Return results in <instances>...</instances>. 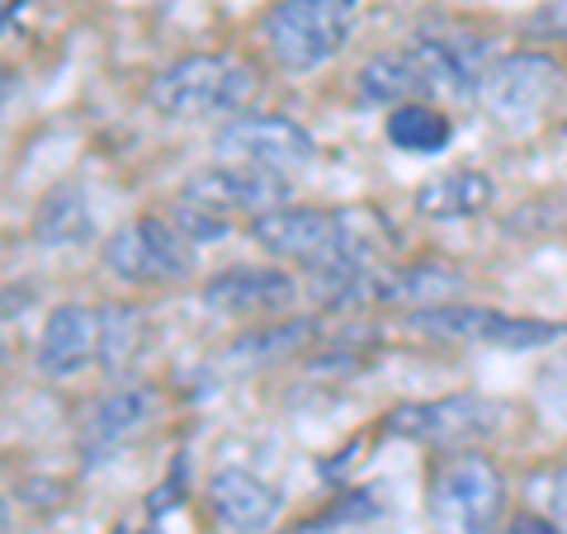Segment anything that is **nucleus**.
I'll list each match as a JSON object with an SVG mask.
<instances>
[{
    "label": "nucleus",
    "instance_id": "f257e3e1",
    "mask_svg": "<svg viewBox=\"0 0 567 534\" xmlns=\"http://www.w3.org/2000/svg\"><path fill=\"white\" fill-rule=\"evenodd\" d=\"M251 95H256V71L241 58H227V52H194V58H181L166 71H156V81L147 85L152 110L181 123L237 114L246 110Z\"/></svg>",
    "mask_w": 567,
    "mask_h": 534
},
{
    "label": "nucleus",
    "instance_id": "f03ea898",
    "mask_svg": "<svg viewBox=\"0 0 567 534\" xmlns=\"http://www.w3.org/2000/svg\"><path fill=\"white\" fill-rule=\"evenodd\" d=\"M354 0H275L260 20V39L284 71H317L350 43Z\"/></svg>",
    "mask_w": 567,
    "mask_h": 534
},
{
    "label": "nucleus",
    "instance_id": "7ed1b4c3",
    "mask_svg": "<svg viewBox=\"0 0 567 534\" xmlns=\"http://www.w3.org/2000/svg\"><path fill=\"white\" fill-rule=\"evenodd\" d=\"M406 331L445 346H492V350H539L567 336L563 322H539V317H511L477 302H435V308H412L402 317Z\"/></svg>",
    "mask_w": 567,
    "mask_h": 534
},
{
    "label": "nucleus",
    "instance_id": "20e7f679",
    "mask_svg": "<svg viewBox=\"0 0 567 534\" xmlns=\"http://www.w3.org/2000/svg\"><path fill=\"white\" fill-rule=\"evenodd\" d=\"M502 473L492 459L464 450L445 459V469L431 483V525L435 534H492L502 521Z\"/></svg>",
    "mask_w": 567,
    "mask_h": 534
},
{
    "label": "nucleus",
    "instance_id": "39448f33",
    "mask_svg": "<svg viewBox=\"0 0 567 534\" xmlns=\"http://www.w3.org/2000/svg\"><path fill=\"white\" fill-rule=\"evenodd\" d=\"M506 421V407L483 393H450L435 402H402L388 412L383 431L412 444H431V450H454V444H473L492 435Z\"/></svg>",
    "mask_w": 567,
    "mask_h": 534
},
{
    "label": "nucleus",
    "instance_id": "423d86ee",
    "mask_svg": "<svg viewBox=\"0 0 567 534\" xmlns=\"http://www.w3.org/2000/svg\"><path fill=\"white\" fill-rule=\"evenodd\" d=\"M104 265L123 284H181L194 270V246L171 218H137L104 242Z\"/></svg>",
    "mask_w": 567,
    "mask_h": 534
},
{
    "label": "nucleus",
    "instance_id": "0eeeda50",
    "mask_svg": "<svg viewBox=\"0 0 567 534\" xmlns=\"http://www.w3.org/2000/svg\"><path fill=\"white\" fill-rule=\"evenodd\" d=\"M218 156H227L233 166H256L270 175L308 171L317 156V142L303 123L284 119V114H241L213 137Z\"/></svg>",
    "mask_w": 567,
    "mask_h": 534
},
{
    "label": "nucleus",
    "instance_id": "6e6552de",
    "mask_svg": "<svg viewBox=\"0 0 567 534\" xmlns=\"http://www.w3.org/2000/svg\"><path fill=\"white\" fill-rule=\"evenodd\" d=\"M354 237V218L350 213H336V208H293L284 204L275 213H265V218L251 223V242L260 251H270L279 260H303L308 270L312 265H322L327 256H336L341 246H350Z\"/></svg>",
    "mask_w": 567,
    "mask_h": 534
},
{
    "label": "nucleus",
    "instance_id": "1a4fd4ad",
    "mask_svg": "<svg viewBox=\"0 0 567 534\" xmlns=\"http://www.w3.org/2000/svg\"><path fill=\"white\" fill-rule=\"evenodd\" d=\"M563 71L554 58H544V52H511V58H496L483 76H477V91L473 100L483 104V110L496 119V123H529L544 100L558 91Z\"/></svg>",
    "mask_w": 567,
    "mask_h": 534
},
{
    "label": "nucleus",
    "instance_id": "9d476101",
    "mask_svg": "<svg viewBox=\"0 0 567 534\" xmlns=\"http://www.w3.org/2000/svg\"><path fill=\"white\" fill-rule=\"evenodd\" d=\"M284 194H289V181H284V175L256 171V166H233V162L194 171L181 185L185 204L218 213V218H251V223L284 208Z\"/></svg>",
    "mask_w": 567,
    "mask_h": 534
},
{
    "label": "nucleus",
    "instance_id": "9b49d317",
    "mask_svg": "<svg viewBox=\"0 0 567 534\" xmlns=\"http://www.w3.org/2000/svg\"><path fill=\"white\" fill-rule=\"evenodd\" d=\"M204 308L223 317H246V312H284L298 298V279L289 270H270V265H233V270L213 275L204 289Z\"/></svg>",
    "mask_w": 567,
    "mask_h": 534
},
{
    "label": "nucleus",
    "instance_id": "f8f14e48",
    "mask_svg": "<svg viewBox=\"0 0 567 534\" xmlns=\"http://www.w3.org/2000/svg\"><path fill=\"white\" fill-rule=\"evenodd\" d=\"M421 71L425 95H473L477 76L492 66L487 39H468V33H440V39H421L406 48Z\"/></svg>",
    "mask_w": 567,
    "mask_h": 534
},
{
    "label": "nucleus",
    "instance_id": "ddd939ff",
    "mask_svg": "<svg viewBox=\"0 0 567 534\" xmlns=\"http://www.w3.org/2000/svg\"><path fill=\"white\" fill-rule=\"evenodd\" d=\"M91 360H100V308H81V302H62L52 308V317L43 322V336H39V364L43 379H71L81 373Z\"/></svg>",
    "mask_w": 567,
    "mask_h": 534
},
{
    "label": "nucleus",
    "instance_id": "4468645a",
    "mask_svg": "<svg viewBox=\"0 0 567 534\" xmlns=\"http://www.w3.org/2000/svg\"><path fill=\"white\" fill-rule=\"evenodd\" d=\"M152 412H156V393L142 383H128L104 402H95V412L81 425V459L85 464H104V459L118 454L133 435L147 431Z\"/></svg>",
    "mask_w": 567,
    "mask_h": 534
},
{
    "label": "nucleus",
    "instance_id": "2eb2a0df",
    "mask_svg": "<svg viewBox=\"0 0 567 534\" xmlns=\"http://www.w3.org/2000/svg\"><path fill=\"white\" fill-rule=\"evenodd\" d=\"M208 506L227 534H265L279 521V492L246 469H223L208 477Z\"/></svg>",
    "mask_w": 567,
    "mask_h": 534
},
{
    "label": "nucleus",
    "instance_id": "dca6fc26",
    "mask_svg": "<svg viewBox=\"0 0 567 534\" xmlns=\"http://www.w3.org/2000/svg\"><path fill=\"white\" fill-rule=\"evenodd\" d=\"M458 289H464V279H458L450 265H398V270L374 265V270L364 275V284H360V298H354V308H364V302L435 308V302H450Z\"/></svg>",
    "mask_w": 567,
    "mask_h": 534
},
{
    "label": "nucleus",
    "instance_id": "f3484780",
    "mask_svg": "<svg viewBox=\"0 0 567 534\" xmlns=\"http://www.w3.org/2000/svg\"><path fill=\"white\" fill-rule=\"evenodd\" d=\"M91 237H95V213H91V204H85V194L71 189V185H58L39 204V213H33V242L48 246V251L81 246Z\"/></svg>",
    "mask_w": 567,
    "mask_h": 534
},
{
    "label": "nucleus",
    "instance_id": "a211bd4d",
    "mask_svg": "<svg viewBox=\"0 0 567 534\" xmlns=\"http://www.w3.org/2000/svg\"><path fill=\"white\" fill-rule=\"evenodd\" d=\"M492 181L483 171H445L435 175V181H425L416 189V208L425 218H473V213H483L492 204Z\"/></svg>",
    "mask_w": 567,
    "mask_h": 534
},
{
    "label": "nucleus",
    "instance_id": "6ab92c4d",
    "mask_svg": "<svg viewBox=\"0 0 567 534\" xmlns=\"http://www.w3.org/2000/svg\"><path fill=\"white\" fill-rule=\"evenodd\" d=\"M354 91H360L364 104H388V110H398V104H412L416 95H425L421 85V71L412 62V52H383V58L364 62L360 76H354Z\"/></svg>",
    "mask_w": 567,
    "mask_h": 534
},
{
    "label": "nucleus",
    "instance_id": "aec40b11",
    "mask_svg": "<svg viewBox=\"0 0 567 534\" xmlns=\"http://www.w3.org/2000/svg\"><path fill=\"white\" fill-rule=\"evenodd\" d=\"M450 137H454L450 119L440 110H431V104H421V100L398 104V110L388 114V142L406 156H435Z\"/></svg>",
    "mask_w": 567,
    "mask_h": 534
},
{
    "label": "nucleus",
    "instance_id": "412c9836",
    "mask_svg": "<svg viewBox=\"0 0 567 534\" xmlns=\"http://www.w3.org/2000/svg\"><path fill=\"white\" fill-rule=\"evenodd\" d=\"M147 341V322H142L137 308H123V302H104L100 308V364L104 369H123L133 364V355Z\"/></svg>",
    "mask_w": 567,
    "mask_h": 534
},
{
    "label": "nucleus",
    "instance_id": "4be33fe9",
    "mask_svg": "<svg viewBox=\"0 0 567 534\" xmlns=\"http://www.w3.org/2000/svg\"><path fill=\"white\" fill-rule=\"evenodd\" d=\"M312 336H317V322H279V327H265V331H246L233 346V360H275V355L303 346Z\"/></svg>",
    "mask_w": 567,
    "mask_h": 534
},
{
    "label": "nucleus",
    "instance_id": "5701e85b",
    "mask_svg": "<svg viewBox=\"0 0 567 534\" xmlns=\"http://www.w3.org/2000/svg\"><path fill=\"white\" fill-rule=\"evenodd\" d=\"M171 223L181 227V237H185L189 246H218V242H227V218L194 208V204H185V199L171 208Z\"/></svg>",
    "mask_w": 567,
    "mask_h": 534
},
{
    "label": "nucleus",
    "instance_id": "b1692460",
    "mask_svg": "<svg viewBox=\"0 0 567 534\" xmlns=\"http://www.w3.org/2000/svg\"><path fill=\"white\" fill-rule=\"evenodd\" d=\"M529 492L544 502V511L554 515L558 525H567V469H544L535 483H529Z\"/></svg>",
    "mask_w": 567,
    "mask_h": 534
},
{
    "label": "nucleus",
    "instance_id": "393cba45",
    "mask_svg": "<svg viewBox=\"0 0 567 534\" xmlns=\"http://www.w3.org/2000/svg\"><path fill=\"white\" fill-rule=\"evenodd\" d=\"M539 407H544V412H554V417H567V355H563L554 369H544V379H539Z\"/></svg>",
    "mask_w": 567,
    "mask_h": 534
},
{
    "label": "nucleus",
    "instance_id": "a878e982",
    "mask_svg": "<svg viewBox=\"0 0 567 534\" xmlns=\"http://www.w3.org/2000/svg\"><path fill=\"white\" fill-rule=\"evenodd\" d=\"M529 29L548 33V39H567V0H544V6L529 14Z\"/></svg>",
    "mask_w": 567,
    "mask_h": 534
},
{
    "label": "nucleus",
    "instance_id": "bb28decb",
    "mask_svg": "<svg viewBox=\"0 0 567 534\" xmlns=\"http://www.w3.org/2000/svg\"><path fill=\"white\" fill-rule=\"evenodd\" d=\"M511 534H563V530L548 525V515H516V521H511Z\"/></svg>",
    "mask_w": 567,
    "mask_h": 534
},
{
    "label": "nucleus",
    "instance_id": "cd10ccee",
    "mask_svg": "<svg viewBox=\"0 0 567 534\" xmlns=\"http://www.w3.org/2000/svg\"><path fill=\"white\" fill-rule=\"evenodd\" d=\"M114 534H156V530H142V525H128V521H123V525H114Z\"/></svg>",
    "mask_w": 567,
    "mask_h": 534
}]
</instances>
